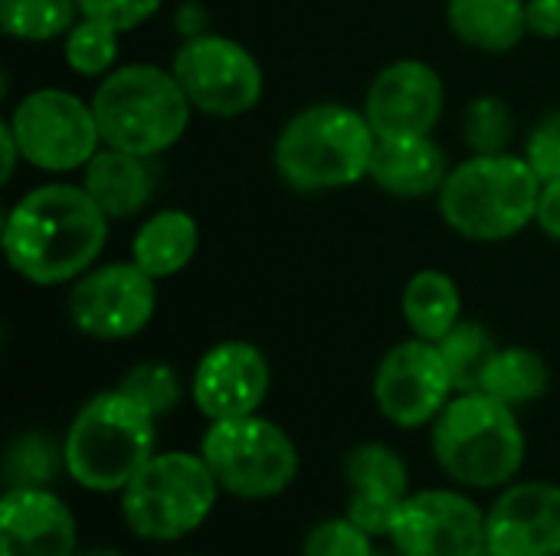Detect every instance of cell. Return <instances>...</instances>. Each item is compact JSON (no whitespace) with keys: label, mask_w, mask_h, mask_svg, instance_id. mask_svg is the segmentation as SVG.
Segmentation results:
<instances>
[{"label":"cell","mask_w":560,"mask_h":556,"mask_svg":"<svg viewBox=\"0 0 560 556\" xmlns=\"http://www.w3.org/2000/svg\"><path fill=\"white\" fill-rule=\"evenodd\" d=\"M108 239V216L79 184H43L16 200L3 223L10 269L33 285L85 275Z\"/></svg>","instance_id":"6da1fadb"},{"label":"cell","mask_w":560,"mask_h":556,"mask_svg":"<svg viewBox=\"0 0 560 556\" xmlns=\"http://www.w3.org/2000/svg\"><path fill=\"white\" fill-rule=\"evenodd\" d=\"M377 134L364 111L318 102L295 111L276 141V170L299 193L351 187L371 174Z\"/></svg>","instance_id":"7a4b0ae2"},{"label":"cell","mask_w":560,"mask_h":556,"mask_svg":"<svg viewBox=\"0 0 560 556\" xmlns=\"http://www.w3.org/2000/svg\"><path fill=\"white\" fill-rule=\"evenodd\" d=\"M154 423L158 419L125 390L95 393L82 403L62 436L66 475L92 495H121L154 456Z\"/></svg>","instance_id":"3957f363"},{"label":"cell","mask_w":560,"mask_h":556,"mask_svg":"<svg viewBox=\"0 0 560 556\" xmlns=\"http://www.w3.org/2000/svg\"><path fill=\"white\" fill-rule=\"evenodd\" d=\"M433 456L456 485L502 488L525 465V429L502 400L482 390L456 393L433 419Z\"/></svg>","instance_id":"277c9868"},{"label":"cell","mask_w":560,"mask_h":556,"mask_svg":"<svg viewBox=\"0 0 560 556\" xmlns=\"http://www.w3.org/2000/svg\"><path fill=\"white\" fill-rule=\"evenodd\" d=\"M541 180L518 154H472L450 170L440 190L446 226L476 242L518 236L538 213Z\"/></svg>","instance_id":"5b68a950"},{"label":"cell","mask_w":560,"mask_h":556,"mask_svg":"<svg viewBox=\"0 0 560 556\" xmlns=\"http://www.w3.org/2000/svg\"><path fill=\"white\" fill-rule=\"evenodd\" d=\"M190 98L174 72L131 62L102 79L92 95L102 144L158 157L174 147L190 125Z\"/></svg>","instance_id":"8992f818"},{"label":"cell","mask_w":560,"mask_h":556,"mask_svg":"<svg viewBox=\"0 0 560 556\" xmlns=\"http://www.w3.org/2000/svg\"><path fill=\"white\" fill-rule=\"evenodd\" d=\"M220 485L197 452H154L121 492V518L141 541L174 544L210 518Z\"/></svg>","instance_id":"52a82bcc"},{"label":"cell","mask_w":560,"mask_h":556,"mask_svg":"<svg viewBox=\"0 0 560 556\" xmlns=\"http://www.w3.org/2000/svg\"><path fill=\"white\" fill-rule=\"evenodd\" d=\"M200 456L220 492L243 501L279 498L299 475V449L292 436L259 413L210 423Z\"/></svg>","instance_id":"ba28073f"},{"label":"cell","mask_w":560,"mask_h":556,"mask_svg":"<svg viewBox=\"0 0 560 556\" xmlns=\"http://www.w3.org/2000/svg\"><path fill=\"white\" fill-rule=\"evenodd\" d=\"M190 105L213 118H240L253 111L266 92V75L256 56L220 33L184 39L171 66Z\"/></svg>","instance_id":"9c48e42d"},{"label":"cell","mask_w":560,"mask_h":556,"mask_svg":"<svg viewBox=\"0 0 560 556\" xmlns=\"http://www.w3.org/2000/svg\"><path fill=\"white\" fill-rule=\"evenodd\" d=\"M7 125L23 161L52 174L85 167L102 144L92 105L62 88H36L23 95Z\"/></svg>","instance_id":"30bf717a"},{"label":"cell","mask_w":560,"mask_h":556,"mask_svg":"<svg viewBox=\"0 0 560 556\" xmlns=\"http://www.w3.org/2000/svg\"><path fill=\"white\" fill-rule=\"evenodd\" d=\"M387 537L400 556H489L486 514L453 488L407 495Z\"/></svg>","instance_id":"8fae6325"},{"label":"cell","mask_w":560,"mask_h":556,"mask_svg":"<svg viewBox=\"0 0 560 556\" xmlns=\"http://www.w3.org/2000/svg\"><path fill=\"white\" fill-rule=\"evenodd\" d=\"M154 279L135 262L89 269L69 292L72 324L95 341H125L144 331L154 318Z\"/></svg>","instance_id":"7c38bea8"},{"label":"cell","mask_w":560,"mask_h":556,"mask_svg":"<svg viewBox=\"0 0 560 556\" xmlns=\"http://www.w3.org/2000/svg\"><path fill=\"white\" fill-rule=\"evenodd\" d=\"M453 393L456 390L440 347L423 338L394 344L374 370L377 410L400 429H420L433 423Z\"/></svg>","instance_id":"4fadbf2b"},{"label":"cell","mask_w":560,"mask_h":556,"mask_svg":"<svg viewBox=\"0 0 560 556\" xmlns=\"http://www.w3.org/2000/svg\"><path fill=\"white\" fill-rule=\"evenodd\" d=\"M269 360L249 341H223L210 347L190 380L194 406L210 419L253 416L269 397Z\"/></svg>","instance_id":"5bb4252c"},{"label":"cell","mask_w":560,"mask_h":556,"mask_svg":"<svg viewBox=\"0 0 560 556\" xmlns=\"http://www.w3.org/2000/svg\"><path fill=\"white\" fill-rule=\"evenodd\" d=\"M443 102L446 88L433 66L420 59H397L371 82L364 115L377 138L430 134L443 115Z\"/></svg>","instance_id":"9a60e30c"},{"label":"cell","mask_w":560,"mask_h":556,"mask_svg":"<svg viewBox=\"0 0 560 556\" xmlns=\"http://www.w3.org/2000/svg\"><path fill=\"white\" fill-rule=\"evenodd\" d=\"M489 556H560V485L515 482L486 514Z\"/></svg>","instance_id":"2e32d148"},{"label":"cell","mask_w":560,"mask_h":556,"mask_svg":"<svg viewBox=\"0 0 560 556\" xmlns=\"http://www.w3.org/2000/svg\"><path fill=\"white\" fill-rule=\"evenodd\" d=\"M0 556H79V528L49 488L3 492Z\"/></svg>","instance_id":"e0dca14e"},{"label":"cell","mask_w":560,"mask_h":556,"mask_svg":"<svg viewBox=\"0 0 560 556\" xmlns=\"http://www.w3.org/2000/svg\"><path fill=\"white\" fill-rule=\"evenodd\" d=\"M348 518L371 537H387L400 505L410 495L404 459L384 442H361L345 459Z\"/></svg>","instance_id":"ac0fdd59"},{"label":"cell","mask_w":560,"mask_h":556,"mask_svg":"<svg viewBox=\"0 0 560 556\" xmlns=\"http://www.w3.org/2000/svg\"><path fill=\"white\" fill-rule=\"evenodd\" d=\"M384 193L417 200L440 193L450 167L443 147L430 134H407V138H377L371 174H368Z\"/></svg>","instance_id":"d6986e66"},{"label":"cell","mask_w":560,"mask_h":556,"mask_svg":"<svg viewBox=\"0 0 560 556\" xmlns=\"http://www.w3.org/2000/svg\"><path fill=\"white\" fill-rule=\"evenodd\" d=\"M82 187L108 220H128V216H138L151 203L154 170L148 157L105 144L85 164Z\"/></svg>","instance_id":"ffe728a7"},{"label":"cell","mask_w":560,"mask_h":556,"mask_svg":"<svg viewBox=\"0 0 560 556\" xmlns=\"http://www.w3.org/2000/svg\"><path fill=\"white\" fill-rule=\"evenodd\" d=\"M200 246L197 220L184 210H161L148 216L131 239V262L154 282L171 279L190 265Z\"/></svg>","instance_id":"44dd1931"},{"label":"cell","mask_w":560,"mask_h":556,"mask_svg":"<svg viewBox=\"0 0 560 556\" xmlns=\"http://www.w3.org/2000/svg\"><path fill=\"white\" fill-rule=\"evenodd\" d=\"M450 29L472 49L509 52L528 36L525 0H450Z\"/></svg>","instance_id":"7402d4cb"},{"label":"cell","mask_w":560,"mask_h":556,"mask_svg":"<svg viewBox=\"0 0 560 556\" xmlns=\"http://www.w3.org/2000/svg\"><path fill=\"white\" fill-rule=\"evenodd\" d=\"M463 315L459 285L436 269L417 272L404 288V318L413 331V338L423 341H443Z\"/></svg>","instance_id":"603a6c76"},{"label":"cell","mask_w":560,"mask_h":556,"mask_svg":"<svg viewBox=\"0 0 560 556\" xmlns=\"http://www.w3.org/2000/svg\"><path fill=\"white\" fill-rule=\"evenodd\" d=\"M548 383H551V370L541 354L528 347H499V354L492 357L482 377V393L518 410L541 400L548 393Z\"/></svg>","instance_id":"cb8c5ba5"},{"label":"cell","mask_w":560,"mask_h":556,"mask_svg":"<svg viewBox=\"0 0 560 556\" xmlns=\"http://www.w3.org/2000/svg\"><path fill=\"white\" fill-rule=\"evenodd\" d=\"M59 472H66V449L49 433H20L3 456V485L7 492L20 488H49Z\"/></svg>","instance_id":"d4e9b609"},{"label":"cell","mask_w":560,"mask_h":556,"mask_svg":"<svg viewBox=\"0 0 560 556\" xmlns=\"http://www.w3.org/2000/svg\"><path fill=\"white\" fill-rule=\"evenodd\" d=\"M436 347H440V354L446 360V370H450V380H453L456 393L482 390V377H486L492 357L499 354V344H495V338L489 334L486 324L459 321L443 341H436Z\"/></svg>","instance_id":"484cf974"},{"label":"cell","mask_w":560,"mask_h":556,"mask_svg":"<svg viewBox=\"0 0 560 556\" xmlns=\"http://www.w3.org/2000/svg\"><path fill=\"white\" fill-rule=\"evenodd\" d=\"M82 16L79 0H0V26L23 43L66 36Z\"/></svg>","instance_id":"4316f807"},{"label":"cell","mask_w":560,"mask_h":556,"mask_svg":"<svg viewBox=\"0 0 560 556\" xmlns=\"http://www.w3.org/2000/svg\"><path fill=\"white\" fill-rule=\"evenodd\" d=\"M118 29L102 23V20H92V16H79L75 26L66 33V62L72 72L79 75H105L112 66H115V56H118Z\"/></svg>","instance_id":"83f0119b"},{"label":"cell","mask_w":560,"mask_h":556,"mask_svg":"<svg viewBox=\"0 0 560 556\" xmlns=\"http://www.w3.org/2000/svg\"><path fill=\"white\" fill-rule=\"evenodd\" d=\"M118 390H125L138 406H144L154 419L167 416L177 410L180 397H184V387H180V377L174 374L171 364H161V360H144V364H135Z\"/></svg>","instance_id":"f1b7e54d"},{"label":"cell","mask_w":560,"mask_h":556,"mask_svg":"<svg viewBox=\"0 0 560 556\" xmlns=\"http://www.w3.org/2000/svg\"><path fill=\"white\" fill-rule=\"evenodd\" d=\"M463 134H466V144H469L472 154H502L512 144L515 115L502 98L482 95V98L466 105Z\"/></svg>","instance_id":"f546056e"},{"label":"cell","mask_w":560,"mask_h":556,"mask_svg":"<svg viewBox=\"0 0 560 556\" xmlns=\"http://www.w3.org/2000/svg\"><path fill=\"white\" fill-rule=\"evenodd\" d=\"M302 556H374V537L364 528H358L348 514L328 518L305 534Z\"/></svg>","instance_id":"4dcf8cb0"},{"label":"cell","mask_w":560,"mask_h":556,"mask_svg":"<svg viewBox=\"0 0 560 556\" xmlns=\"http://www.w3.org/2000/svg\"><path fill=\"white\" fill-rule=\"evenodd\" d=\"M525 161L532 164L541 184L560 180V111H551L535 125V131L528 134Z\"/></svg>","instance_id":"1f68e13d"},{"label":"cell","mask_w":560,"mask_h":556,"mask_svg":"<svg viewBox=\"0 0 560 556\" xmlns=\"http://www.w3.org/2000/svg\"><path fill=\"white\" fill-rule=\"evenodd\" d=\"M164 0H79L82 16L102 20L115 26L118 33H128L141 23H148Z\"/></svg>","instance_id":"d6a6232c"},{"label":"cell","mask_w":560,"mask_h":556,"mask_svg":"<svg viewBox=\"0 0 560 556\" xmlns=\"http://www.w3.org/2000/svg\"><path fill=\"white\" fill-rule=\"evenodd\" d=\"M528 33L541 39H560V0H525Z\"/></svg>","instance_id":"836d02e7"},{"label":"cell","mask_w":560,"mask_h":556,"mask_svg":"<svg viewBox=\"0 0 560 556\" xmlns=\"http://www.w3.org/2000/svg\"><path fill=\"white\" fill-rule=\"evenodd\" d=\"M535 223L560 242V180L541 184V197H538V213Z\"/></svg>","instance_id":"e575fe53"},{"label":"cell","mask_w":560,"mask_h":556,"mask_svg":"<svg viewBox=\"0 0 560 556\" xmlns=\"http://www.w3.org/2000/svg\"><path fill=\"white\" fill-rule=\"evenodd\" d=\"M177 23H180V33H187V39H190V36H200V33H207V13H203V7H200L197 0H190V3H184V7H180Z\"/></svg>","instance_id":"d590c367"},{"label":"cell","mask_w":560,"mask_h":556,"mask_svg":"<svg viewBox=\"0 0 560 556\" xmlns=\"http://www.w3.org/2000/svg\"><path fill=\"white\" fill-rule=\"evenodd\" d=\"M0 144H3V184H10V177L16 170V161H23V154H20V144H16V138H13L7 121L0 125Z\"/></svg>","instance_id":"8d00e7d4"},{"label":"cell","mask_w":560,"mask_h":556,"mask_svg":"<svg viewBox=\"0 0 560 556\" xmlns=\"http://www.w3.org/2000/svg\"><path fill=\"white\" fill-rule=\"evenodd\" d=\"M79 556H125V554H118V551H112V547H89V551H79Z\"/></svg>","instance_id":"74e56055"},{"label":"cell","mask_w":560,"mask_h":556,"mask_svg":"<svg viewBox=\"0 0 560 556\" xmlns=\"http://www.w3.org/2000/svg\"><path fill=\"white\" fill-rule=\"evenodd\" d=\"M374 556H400V554H397V551H394V554H387V551H374Z\"/></svg>","instance_id":"f35d334b"}]
</instances>
